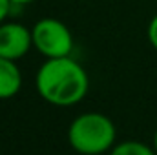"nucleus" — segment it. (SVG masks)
<instances>
[{
  "label": "nucleus",
  "instance_id": "f257e3e1",
  "mask_svg": "<svg viewBox=\"0 0 157 155\" xmlns=\"http://www.w3.org/2000/svg\"><path fill=\"white\" fill-rule=\"evenodd\" d=\"M35 88L40 99L51 106L70 108L78 104L90 89V77L84 66L70 57L46 59L35 75Z\"/></svg>",
  "mask_w": 157,
  "mask_h": 155
},
{
  "label": "nucleus",
  "instance_id": "f03ea898",
  "mask_svg": "<svg viewBox=\"0 0 157 155\" xmlns=\"http://www.w3.org/2000/svg\"><path fill=\"white\" fill-rule=\"evenodd\" d=\"M113 120L99 112H86L75 117L68 128V142L80 155H104L117 144Z\"/></svg>",
  "mask_w": 157,
  "mask_h": 155
},
{
  "label": "nucleus",
  "instance_id": "7ed1b4c3",
  "mask_svg": "<svg viewBox=\"0 0 157 155\" xmlns=\"http://www.w3.org/2000/svg\"><path fill=\"white\" fill-rule=\"evenodd\" d=\"M33 47L44 59H60L73 53V35L70 28L53 17H44L31 28Z\"/></svg>",
  "mask_w": 157,
  "mask_h": 155
},
{
  "label": "nucleus",
  "instance_id": "20e7f679",
  "mask_svg": "<svg viewBox=\"0 0 157 155\" xmlns=\"http://www.w3.org/2000/svg\"><path fill=\"white\" fill-rule=\"evenodd\" d=\"M31 28L9 18L0 24V57L9 60H20L31 51Z\"/></svg>",
  "mask_w": 157,
  "mask_h": 155
},
{
  "label": "nucleus",
  "instance_id": "39448f33",
  "mask_svg": "<svg viewBox=\"0 0 157 155\" xmlns=\"http://www.w3.org/2000/svg\"><path fill=\"white\" fill-rule=\"evenodd\" d=\"M22 88V73L17 60L0 57V99H13Z\"/></svg>",
  "mask_w": 157,
  "mask_h": 155
},
{
  "label": "nucleus",
  "instance_id": "423d86ee",
  "mask_svg": "<svg viewBox=\"0 0 157 155\" xmlns=\"http://www.w3.org/2000/svg\"><path fill=\"white\" fill-rule=\"evenodd\" d=\"M108 155H157L154 146H148L141 141H122L117 142Z\"/></svg>",
  "mask_w": 157,
  "mask_h": 155
},
{
  "label": "nucleus",
  "instance_id": "0eeeda50",
  "mask_svg": "<svg viewBox=\"0 0 157 155\" xmlns=\"http://www.w3.org/2000/svg\"><path fill=\"white\" fill-rule=\"evenodd\" d=\"M146 37H148V42L150 46L157 51V13L150 18L148 22V28H146Z\"/></svg>",
  "mask_w": 157,
  "mask_h": 155
},
{
  "label": "nucleus",
  "instance_id": "6e6552de",
  "mask_svg": "<svg viewBox=\"0 0 157 155\" xmlns=\"http://www.w3.org/2000/svg\"><path fill=\"white\" fill-rule=\"evenodd\" d=\"M13 11H15V6L11 4V0H0V24L6 22Z\"/></svg>",
  "mask_w": 157,
  "mask_h": 155
},
{
  "label": "nucleus",
  "instance_id": "1a4fd4ad",
  "mask_svg": "<svg viewBox=\"0 0 157 155\" xmlns=\"http://www.w3.org/2000/svg\"><path fill=\"white\" fill-rule=\"evenodd\" d=\"M35 0H11V4L15 6V9H22L24 6H28V4H33Z\"/></svg>",
  "mask_w": 157,
  "mask_h": 155
},
{
  "label": "nucleus",
  "instance_id": "9d476101",
  "mask_svg": "<svg viewBox=\"0 0 157 155\" xmlns=\"http://www.w3.org/2000/svg\"><path fill=\"white\" fill-rule=\"evenodd\" d=\"M152 146H154V150H155V153H157V130H155V133H154V142H152Z\"/></svg>",
  "mask_w": 157,
  "mask_h": 155
}]
</instances>
